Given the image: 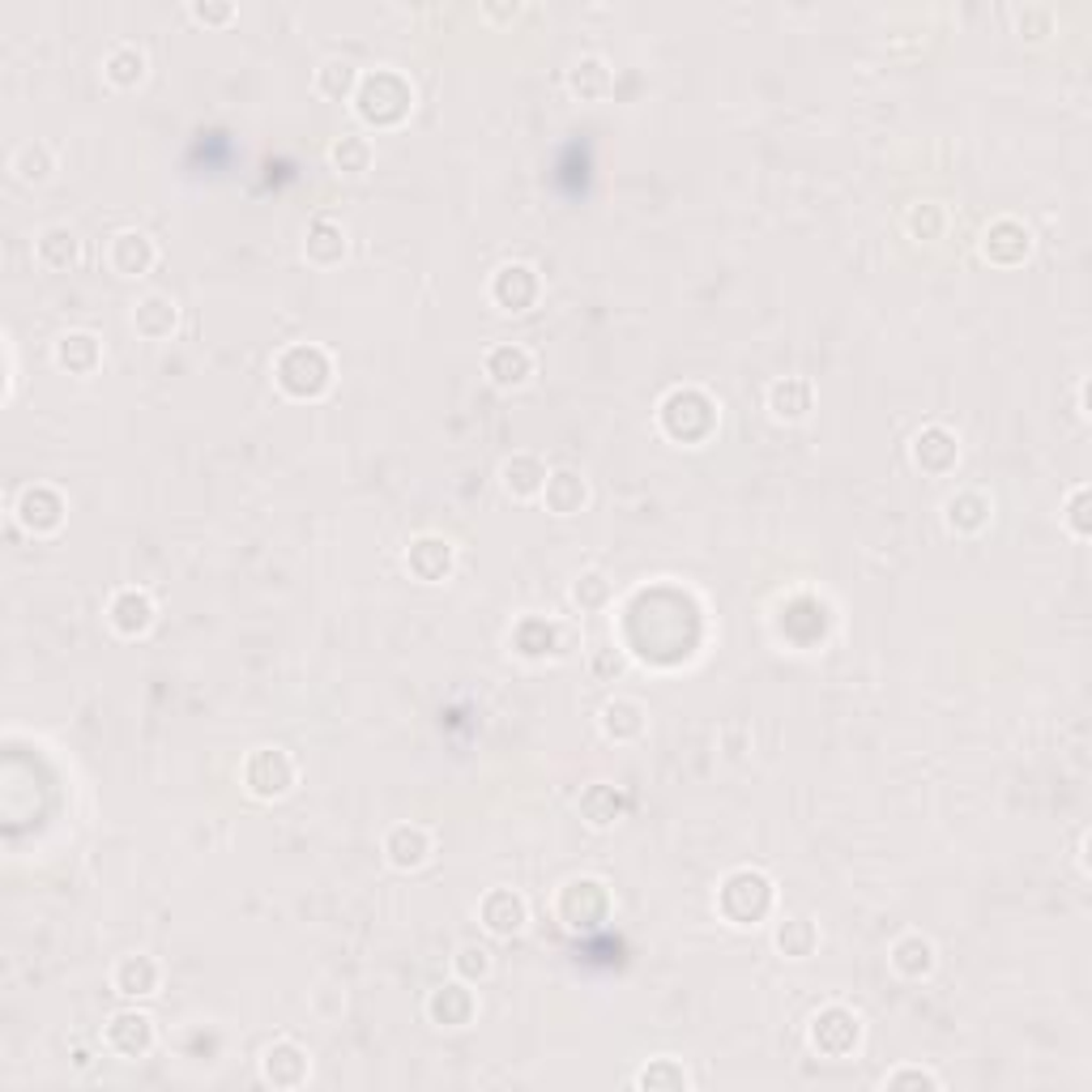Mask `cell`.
I'll return each mask as SVG.
<instances>
[{
	"label": "cell",
	"mask_w": 1092,
	"mask_h": 1092,
	"mask_svg": "<svg viewBox=\"0 0 1092 1092\" xmlns=\"http://www.w3.org/2000/svg\"><path fill=\"white\" fill-rule=\"evenodd\" d=\"M308 1076V1059L295 1041H278L265 1050V1080L269 1084H299Z\"/></svg>",
	"instance_id": "8fae6325"
},
{
	"label": "cell",
	"mask_w": 1092,
	"mask_h": 1092,
	"mask_svg": "<svg viewBox=\"0 0 1092 1092\" xmlns=\"http://www.w3.org/2000/svg\"><path fill=\"white\" fill-rule=\"evenodd\" d=\"M900 1084H922V1089H939V1080L931 1072H896L883 1080V1089H900Z\"/></svg>",
	"instance_id": "f1b7e54d"
},
{
	"label": "cell",
	"mask_w": 1092,
	"mask_h": 1092,
	"mask_svg": "<svg viewBox=\"0 0 1092 1092\" xmlns=\"http://www.w3.org/2000/svg\"><path fill=\"white\" fill-rule=\"evenodd\" d=\"M99 338L95 334H65L60 342H56V364L69 367L73 375H86V371H95L99 364Z\"/></svg>",
	"instance_id": "4fadbf2b"
},
{
	"label": "cell",
	"mask_w": 1092,
	"mask_h": 1092,
	"mask_svg": "<svg viewBox=\"0 0 1092 1092\" xmlns=\"http://www.w3.org/2000/svg\"><path fill=\"white\" fill-rule=\"evenodd\" d=\"M427 1011L436 1024H449V1029H462L470 1016H474V994L466 985H440L431 998H427Z\"/></svg>",
	"instance_id": "52a82bcc"
},
{
	"label": "cell",
	"mask_w": 1092,
	"mask_h": 1092,
	"mask_svg": "<svg viewBox=\"0 0 1092 1092\" xmlns=\"http://www.w3.org/2000/svg\"><path fill=\"white\" fill-rule=\"evenodd\" d=\"M777 948H781L785 956L803 961V956L816 948V931H811V922H807V918H790V922H781V931H777Z\"/></svg>",
	"instance_id": "603a6c76"
},
{
	"label": "cell",
	"mask_w": 1092,
	"mask_h": 1092,
	"mask_svg": "<svg viewBox=\"0 0 1092 1092\" xmlns=\"http://www.w3.org/2000/svg\"><path fill=\"white\" fill-rule=\"evenodd\" d=\"M636 1084H640V1089H687V1076H683L670 1059H657V1063H653V1067H649Z\"/></svg>",
	"instance_id": "484cf974"
},
{
	"label": "cell",
	"mask_w": 1092,
	"mask_h": 1092,
	"mask_svg": "<svg viewBox=\"0 0 1092 1092\" xmlns=\"http://www.w3.org/2000/svg\"><path fill=\"white\" fill-rule=\"evenodd\" d=\"M572 90L585 95V99L602 95V90H607V69H602V60H581V65L572 69Z\"/></svg>",
	"instance_id": "cb8c5ba5"
},
{
	"label": "cell",
	"mask_w": 1092,
	"mask_h": 1092,
	"mask_svg": "<svg viewBox=\"0 0 1092 1092\" xmlns=\"http://www.w3.org/2000/svg\"><path fill=\"white\" fill-rule=\"evenodd\" d=\"M158 981H162V969L150 956H124L112 973V985L124 998H150V994H158Z\"/></svg>",
	"instance_id": "8992f818"
},
{
	"label": "cell",
	"mask_w": 1092,
	"mask_h": 1092,
	"mask_svg": "<svg viewBox=\"0 0 1092 1092\" xmlns=\"http://www.w3.org/2000/svg\"><path fill=\"white\" fill-rule=\"evenodd\" d=\"M384 853H388V862H393V866H401V870L423 866V862H427V853H431V837H427L423 828L401 824V828H393V833H388Z\"/></svg>",
	"instance_id": "30bf717a"
},
{
	"label": "cell",
	"mask_w": 1092,
	"mask_h": 1092,
	"mask_svg": "<svg viewBox=\"0 0 1092 1092\" xmlns=\"http://www.w3.org/2000/svg\"><path fill=\"white\" fill-rule=\"evenodd\" d=\"M52 150L43 145V141H26V145H17L13 150V158H9V171L22 180V184H43L47 175H52Z\"/></svg>",
	"instance_id": "5bb4252c"
},
{
	"label": "cell",
	"mask_w": 1092,
	"mask_h": 1092,
	"mask_svg": "<svg viewBox=\"0 0 1092 1092\" xmlns=\"http://www.w3.org/2000/svg\"><path fill=\"white\" fill-rule=\"evenodd\" d=\"M34 256H39V265L43 269H69V265H77V256H82V240L69 231V227H47L39 243H34Z\"/></svg>",
	"instance_id": "ba28073f"
},
{
	"label": "cell",
	"mask_w": 1092,
	"mask_h": 1092,
	"mask_svg": "<svg viewBox=\"0 0 1092 1092\" xmlns=\"http://www.w3.org/2000/svg\"><path fill=\"white\" fill-rule=\"evenodd\" d=\"M602 598H607V581L602 577H585L577 585V602H602Z\"/></svg>",
	"instance_id": "f546056e"
},
{
	"label": "cell",
	"mask_w": 1092,
	"mask_h": 1092,
	"mask_svg": "<svg viewBox=\"0 0 1092 1092\" xmlns=\"http://www.w3.org/2000/svg\"><path fill=\"white\" fill-rule=\"evenodd\" d=\"M60 512H65V504L52 486H26L22 499H17V521L30 534H52L60 525Z\"/></svg>",
	"instance_id": "3957f363"
},
{
	"label": "cell",
	"mask_w": 1092,
	"mask_h": 1092,
	"mask_svg": "<svg viewBox=\"0 0 1092 1092\" xmlns=\"http://www.w3.org/2000/svg\"><path fill=\"white\" fill-rule=\"evenodd\" d=\"M141 52H132V47H116L112 56H108V77L116 82V86H128V82H137L141 77Z\"/></svg>",
	"instance_id": "d4e9b609"
},
{
	"label": "cell",
	"mask_w": 1092,
	"mask_h": 1092,
	"mask_svg": "<svg viewBox=\"0 0 1092 1092\" xmlns=\"http://www.w3.org/2000/svg\"><path fill=\"white\" fill-rule=\"evenodd\" d=\"M108 1046H112L120 1059H141V1054L154 1046V1020L141 1016V1011H120V1016L108 1024Z\"/></svg>",
	"instance_id": "7a4b0ae2"
},
{
	"label": "cell",
	"mask_w": 1092,
	"mask_h": 1092,
	"mask_svg": "<svg viewBox=\"0 0 1092 1092\" xmlns=\"http://www.w3.org/2000/svg\"><path fill=\"white\" fill-rule=\"evenodd\" d=\"M132 325H137V334H145V338H162V334L175 329V303L162 299V295H150V299L137 303Z\"/></svg>",
	"instance_id": "2e32d148"
},
{
	"label": "cell",
	"mask_w": 1092,
	"mask_h": 1092,
	"mask_svg": "<svg viewBox=\"0 0 1092 1092\" xmlns=\"http://www.w3.org/2000/svg\"><path fill=\"white\" fill-rule=\"evenodd\" d=\"M108 265L120 273V278H141L150 265H154V243L145 240L141 231H120L108 243Z\"/></svg>",
	"instance_id": "277c9868"
},
{
	"label": "cell",
	"mask_w": 1092,
	"mask_h": 1092,
	"mask_svg": "<svg viewBox=\"0 0 1092 1092\" xmlns=\"http://www.w3.org/2000/svg\"><path fill=\"white\" fill-rule=\"evenodd\" d=\"M295 781V768L286 760V751H273V747H260L252 760H247V790L260 794V798H273V794H286Z\"/></svg>",
	"instance_id": "6da1fadb"
},
{
	"label": "cell",
	"mask_w": 1092,
	"mask_h": 1092,
	"mask_svg": "<svg viewBox=\"0 0 1092 1092\" xmlns=\"http://www.w3.org/2000/svg\"><path fill=\"white\" fill-rule=\"evenodd\" d=\"M547 504H551V512H559V516H572V512H581V504H585V479L581 474H572V470H559V474H551L547 479Z\"/></svg>",
	"instance_id": "9a60e30c"
},
{
	"label": "cell",
	"mask_w": 1092,
	"mask_h": 1092,
	"mask_svg": "<svg viewBox=\"0 0 1092 1092\" xmlns=\"http://www.w3.org/2000/svg\"><path fill=\"white\" fill-rule=\"evenodd\" d=\"M768 401H772L777 419H803L811 410V384L807 380H777Z\"/></svg>",
	"instance_id": "ac0fdd59"
},
{
	"label": "cell",
	"mask_w": 1092,
	"mask_h": 1092,
	"mask_svg": "<svg viewBox=\"0 0 1092 1092\" xmlns=\"http://www.w3.org/2000/svg\"><path fill=\"white\" fill-rule=\"evenodd\" d=\"M504 486L512 495H538V491H547V470L534 457H512L504 466Z\"/></svg>",
	"instance_id": "ffe728a7"
},
{
	"label": "cell",
	"mask_w": 1092,
	"mask_h": 1092,
	"mask_svg": "<svg viewBox=\"0 0 1092 1092\" xmlns=\"http://www.w3.org/2000/svg\"><path fill=\"white\" fill-rule=\"evenodd\" d=\"M483 922L495 935H516L525 926V900L516 892H491L483 900Z\"/></svg>",
	"instance_id": "7c38bea8"
},
{
	"label": "cell",
	"mask_w": 1092,
	"mask_h": 1092,
	"mask_svg": "<svg viewBox=\"0 0 1092 1092\" xmlns=\"http://www.w3.org/2000/svg\"><path fill=\"white\" fill-rule=\"evenodd\" d=\"M367 158H371V150H367L364 137H346L342 145H334V162H338L342 171H351V175H359V171H364Z\"/></svg>",
	"instance_id": "4316f807"
},
{
	"label": "cell",
	"mask_w": 1092,
	"mask_h": 1092,
	"mask_svg": "<svg viewBox=\"0 0 1092 1092\" xmlns=\"http://www.w3.org/2000/svg\"><path fill=\"white\" fill-rule=\"evenodd\" d=\"M491 295H495V303H504V312H525L538 295V278L529 265H508V269H499Z\"/></svg>",
	"instance_id": "5b68a950"
},
{
	"label": "cell",
	"mask_w": 1092,
	"mask_h": 1092,
	"mask_svg": "<svg viewBox=\"0 0 1092 1092\" xmlns=\"http://www.w3.org/2000/svg\"><path fill=\"white\" fill-rule=\"evenodd\" d=\"M457 969L466 973V977H486L491 973V952L486 948H462V956H457Z\"/></svg>",
	"instance_id": "83f0119b"
},
{
	"label": "cell",
	"mask_w": 1092,
	"mask_h": 1092,
	"mask_svg": "<svg viewBox=\"0 0 1092 1092\" xmlns=\"http://www.w3.org/2000/svg\"><path fill=\"white\" fill-rule=\"evenodd\" d=\"M892 965H896V973H905V977H926V973L935 969V948H931L922 935H909V939H900V944L892 948Z\"/></svg>",
	"instance_id": "d6986e66"
},
{
	"label": "cell",
	"mask_w": 1092,
	"mask_h": 1092,
	"mask_svg": "<svg viewBox=\"0 0 1092 1092\" xmlns=\"http://www.w3.org/2000/svg\"><path fill=\"white\" fill-rule=\"evenodd\" d=\"M486 371H491L495 384H521L529 375V355L516 351V346H499V351L486 355Z\"/></svg>",
	"instance_id": "7402d4cb"
},
{
	"label": "cell",
	"mask_w": 1092,
	"mask_h": 1092,
	"mask_svg": "<svg viewBox=\"0 0 1092 1092\" xmlns=\"http://www.w3.org/2000/svg\"><path fill=\"white\" fill-rule=\"evenodd\" d=\"M112 627L124 632V636H132V632H145L150 623H154V602H150V594H141V590H124L112 598Z\"/></svg>",
	"instance_id": "9c48e42d"
},
{
	"label": "cell",
	"mask_w": 1092,
	"mask_h": 1092,
	"mask_svg": "<svg viewBox=\"0 0 1092 1092\" xmlns=\"http://www.w3.org/2000/svg\"><path fill=\"white\" fill-rule=\"evenodd\" d=\"M602 726L610 738H636L644 729V709L636 700H610L602 709Z\"/></svg>",
	"instance_id": "44dd1931"
},
{
	"label": "cell",
	"mask_w": 1092,
	"mask_h": 1092,
	"mask_svg": "<svg viewBox=\"0 0 1092 1092\" xmlns=\"http://www.w3.org/2000/svg\"><path fill=\"white\" fill-rule=\"evenodd\" d=\"M410 568H414L423 581H440V577L453 568V547L440 542V538H423V542L410 551Z\"/></svg>",
	"instance_id": "e0dca14e"
}]
</instances>
